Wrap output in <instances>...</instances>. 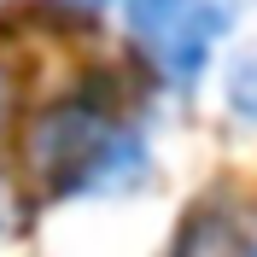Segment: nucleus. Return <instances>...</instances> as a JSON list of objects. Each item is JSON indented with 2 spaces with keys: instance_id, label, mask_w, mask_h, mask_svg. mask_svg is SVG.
Listing matches in <instances>:
<instances>
[{
  "instance_id": "4",
  "label": "nucleus",
  "mask_w": 257,
  "mask_h": 257,
  "mask_svg": "<svg viewBox=\"0 0 257 257\" xmlns=\"http://www.w3.org/2000/svg\"><path fill=\"white\" fill-rule=\"evenodd\" d=\"M216 257H257V210H251V222H245V228H234V234L222 240Z\"/></svg>"
},
{
  "instance_id": "6",
  "label": "nucleus",
  "mask_w": 257,
  "mask_h": 257,
  "mask_svg": "<svg viewBox=\"0 0 257 257\" xmlns=\"http://www.w3.org/2000/svg\"><path fill=\"white\" fill-rule=\"evenodd\" d=\"M6 111H12V82H6V70H0V128H6Z\"/></svg>"
},
{
  "instance_id": "5",
  "label": "nucleus",
  "mask_w": 257,
  "mask_h": 257,
  "mask_svg": "<svg viewBox=\"0 0 257 257\" xmlns=\"http://www.w3.org/2000/svg\"><path fill=\"white\" fill-rule=\"evenodd\" d=\"M64 12H105V6H123V0H53Z\"/></svg>"
},
{
  "instance_id": "1",
  "label": "nucleus",
  "mask_w": 257,
  "mask_h": 257,
  "mask_svg": "<svg viewBox=\"0 0 257 257\" xmlns=\"http://www.w3.org/2000/svg\"><path fill=\"white\" fill-rule=\"evenodd\" d=\"M30 176L53 199H128L158 170L141 123L105 111L94 99H64L30 128Z\"/></svg>"
},
{
  "instance_id": "2",
  "label": "nucleus",
  "mask_w": 257,
  "mask_h": 257,
  "mask_svg": "<svg viewBox=\"0 0 257 257\" xmlns=\"http://www.w3.org/2000/svg\"><path fill=\"white\" fill-rule=\"evenodd\" d=\"M245 0H123V35L158 88L193 94L234 41Z\"/></svg>"
},
{
  "instance_id": "3",
  "label": "nucleus",
  "mask_w": 257,
  "mask_h": 257,
  "mask_svg": "<svg viewBox=\"0 0 257 257\" xmlns=\"http://www.w3.org/2000/svg\"><path fill=\"white\" fill-rule=\"evenodd\" d=\"M216 88H222V111L234 117V123L257 128V41H240V47L222 59Z\"/></svg>"
}]
</instances>
